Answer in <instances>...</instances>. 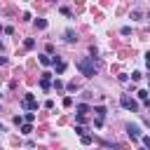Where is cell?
<instances>
[{
    "label": "cell",
    "mask_w": 150,
    "mask_h": 150,
    "mask_svg": "<svg viewBox=\"0 0 150 150\" xmlns=\"http://www.w3.org/2000/svg\"><path fill=\"white\" fill-rule=\"evenodd\" d=\"M0 131H5V129H2V124H0Z\"/></svg>",
    "instance_id": "cell-22"
},
{
    "label": "cell",
    "mask_w": 150,
    "mask_h": 150,
    "mask_svg": "<svg viewBox=\"0 0 150 150\" xmlns=\"http://www.w3.org/2000/svg\"><path fill=\"white\" fill-rule=\"evenodd\" d=\"M40 63H42V66H49V63H52V56H49V54H42V56H40Z\"/></svg>",
    "instance_id": "cell-9"
},
{
    "label": "cell",
    "mask_w": 150,
    "mask_h": 150,
    "mask_svg": "<svg viewBox=\"0 0 150 150\" xmlns=\"http://www.w3.org/2000/svg\"><path fill=\"white\" fill-rule=\"evenodd\" d=\"M0 33H2V26H0Z\"/></svg>",
    "instance_id": "cell-23"
},
{
    "label": "cell",
    "mask_w": 150,
    "mask_h": 150,
    "mask_svg": "<svg viewBox=\"0 0 150 150\" xmlns=\"http://www.w3.org/2000/svg\"><path fill=\"white\" fill-rule=\"evenodd\" d=\"M21 103H23V108H26V110H35V108H38V101H35V96H33V94H26Z\"/></svg>",
    "instance_id": "cell-3"
},
{
    "label": "cell",
    "mask_w": 150,
    "mask_h": 150,
    "mask_svg": "<svg viewBox=\"0 0 150 150\" xmlns=\"http://www.w3.org/2000/svg\"><path fill=\"white\" fill-rule=\"evenodd\" d=\"M127 131L131 138H141V127L138 124H127Z\"/></svg>",
    "instance_id": "cell-4"
},
{
    "label": "cell",
    "mask_w": 150,
    "mask_h": 150,
    "mask_svg": "<svg viewBox=\"0 0 150 150\" xmlns=\"http://www.w3.org/2000/svg\"><path fill=\"white\" fill-rule=\"evenodd\" d=\"M23 47H26V49H33V47H35V40H33V38H28V40L23 42Z\"/></svg>",
    "instance_id": "cell-12"
},
{
    "label": "cell",
    "mask_w": 150,
    "mask_h": 150,
    "mask_svg": "<svg viewBox=\"0 0 150 150\" xmlns=\"http://www.w3.org/2000/svg\"><path fill=\"white\" fill-rule=\"evenodd\" d=\"M145 66H148V68H150V52H148V54H145Z\"/></svg>",
    "instance_id": "cell-20"
},
{
    "label": "cell",
    "mask_w": 150,
    "mask_h": 150,
    "mask_svg": "<svg viewBox=\"0 0 150 150\" xmlns=\"http://www.w3.org/2000/svg\"><path fill=\"white\" fill-rule=\"evenodd\" d=\"M77 68H80V73H82L84 77H94V75H96V61H94V56L80 59V61H77Z\"/></svg>",
    "instance_id": "cell-1"
},
{
    "label": "cell",
    "mask_w": 150,
    "mask_h": 150,
    "mask_svg": "<svg viewBox=\"0 0 150 150\" xmlns=\"http://www.w3.org/2000/svg\"><path fill=\"white\" fill-rule=\"evenodd\" d=\"M63 40H66V42H77V33H75L73 28H68V30L63 33Z\"/></svg>",
    "instance_id": "cell-5"
},
{
    "label": "cell",
    "mask_w": 150,
    "mask_h": 150,
    "mask_svg": "<svg viewBox=\"0 0 150 150\" xmlns=\"http://www.w3.org/2000/svg\"><path fill=\"white\" fill-rule=\"evenodd\" d=\"M94 112H96V117H98V120H103V115H105V108H103V105H98V108H94Z\"/></svg>",
    "instance_id": "cell-10"
},
{
    "label": "cell",
    "mask_w": 150,
    "mask_h": 150,
    "mask_svg": "<svg viewBox=\"0 0 150 150\" xmlns=\"http://www.w3.org/2000/svg\"><path fill=\"white\" fill-rule=\"evenodd\" d=\"M148 16H150V14H148Z\"/></svg>",
    "instance_id": "cell-24"
},
{
    "label": "cell",
    "mask_w": 150,
    "mask_h": 150,
    "mask_svg": "<svg viewBox=\"0 0 150 150\" xmlns=\"http://www.w3.org/2000/svg\"><path fill=\"white\" fill-rule=\"evenodd\" d=\"M63 105H66V108H70V105H73V98H70V96H66V98H63Z\"/></svg>",
    "instance_id": "cell-17"
},
{
    "label": "cell",
    "mask_w": 150,
    "mask_h": 150,
    "mask_svg": "<svg viewBox=\"0 0 150 150\" xmlns=\"http://www.w3.org/2000/svg\"><path fill=\"white\" fill-rule=\"evenodd\" d=\"M54 89H63V82H61V80H59V77H56V80H54Z\"/></svg>",
    "instance_id": "cell-16"
},
{
    "label": "cell",
    "mask_w": 150,
    "mask_h": 150,
    "mask_svg": "<svg viewBox=\"0 0 150 150\" xmlns=\"http://www.w3.org/2000/svg\"><path fill=\"white\" fill-rule=\"evenodd\" d=\"M49 80H52V73H42V77H40V87H42V89H49Z\"/></svg>",
    "instance_id": "cell-6"
},
{
    "label": "cell",
    "mask_w": 150,
    "mask_h": 150,
    "mask_svg": "<svg viewBox=\"0 0 150 150\" xmlns=\"http://www.w3.org/2000/svg\"><path fill=\"white\" fill-rule=\"evenodd\" d=\"M35 28L38 30H45L47 28V19H35Z\"/></svg>",
    "instance_id": "cell-7"
},
{
    "label": "cell",
    "mask_w": 150,
    "mask_h": 150,
    "mask_svg": "<svg viewBox=\"0 0 150 150\" xmlns=\"http://www.w3.org/2000/svg\"><path fill=\"white\" fill-rule=\"evenodd\" d=\"M141 141H143V145L150 150V136H141Z\"/></svg>",
    "instance_id": "cell-15"
},
{
    "label": "cell",
    "mask_w": 150,
    "mask_h": 150,
    "mask_svg": "<svg viewBox=\"0 0 150 150\" xmlns=\"http://www.w3.org/2000/svg\"><path fill=\"white\" fill-rule=\"evenodd\" d=\"M30 131H33V127H30V124H21V134H23V136H28Z\"/></svg>",
    "instance_id": "cell-11"
},
{
    "label": "cell",
    "mask_w": 150,
    "mask_h": 150,
    "mask_svg": "<svg viewBox=\"0 0 150 150\" xmlns=\"http://www.w3.org/2000/svg\"><path fill=\"white\" fill-rule=\"evenodd\" d=\"M138 98L141 101H148V91H138Z\"/></svg>",
    "instance_id": "cell-19"
},
{
    "label": "cell",
    "mask_w": 150,
    "mask_h": 150,
    "mask_svg": "<svg viewBox=\"0 0 150 150\" xmlns=\"http://www.w3.org/2000/svg\"><path fill=\"white\" fill-rule=\"evenodd\" d=\"M5 63H7V59H5V56H0V66H5Z\"/></svg>",
    "instance_id": "cell-21"
},
{
    "label": "cell",
    "mask_w": 150,
    "mask_h": 150,
    "mask_svg": "<svg viewBox=\"0 0 150 150\" xmlns=\"http://www.w3.org/2000/svg\"><path fill=\"white\" fill-rule=\"evenodd\" d=\"M87 112H89V105H84V103H80V105H77V115H82V117H84Z\"/></svg>",
    "instance_id": "cell-8"
},
{
    "label": "cell",
    "mask_w": 150,
    "mask_h": 150,
    "mask_svg": "<svg viewBox=\"0 0 150 150\" xmlns=\"http://www.w3.org/2000/svg\"><path fill=\"white\" fill-rule=\"evenodd\" d=\"M131 80H134V82H138V80H141V73H138V70H136V73H131Z\"/></svg>",
    "instance_id": "cell-18"
},
{
    "label": "cell",
    "mask_w": 150,
    "mask_h": 150,
    "mask_svg": "<svg viewBox=\"0 0 150 150\" xmlns=\"http://www.w3.org/2000/svg\"><path fill=\"white\" fill-rule=\"evenodd\" d=\"M120 103H122V108H127V110H131V112L138 110V103H136L129 94H122V96H120Z\"/></svg>",
    "instance_id": "cell-2"
},
{
    "label": "cell",
    "mask_w": 150,
    "mask_h": 150,
    "mask_svg": "<svg viewBox=\"0 0 150 150\" xmlns=\"http://www.w3.org/2000/svg\"><path fill=\"white\" fill-rule=\"evenodd\" d=\"M23 120H26V124H30V122L35 120V112H26V115H23Z\"/></svg>",
    "instance_id": "cell-13"
},
{
    "label": "cell",
    "mask_w": 150,
    "mask_h": 150,
    "mask_svg": "<svg viewBox=\"0 0 150 150\" xmlns=\"http://www.w3.org/2000/svg\"><path fill=\"white\" fill-rule=\"evenodd\" d=\"M91 141H94V138H91V136H89V134H84V136H82V145H89V143H91Z\"/></svg>",
    "instance_id": "cell-14"
}]
</instances>
